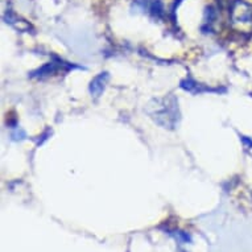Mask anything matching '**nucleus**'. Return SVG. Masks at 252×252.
I'll return each instance as SVG.
<instances>
[{
    "instance_id": "f257e3e1",
    "label": "nucleus",
    "mask_w": 252,
    "mask_h": 252,
    "mask_svg": "<svg viewBox=\"0 0 252 252\" xmlns=\"http://www.w3.org/2000/svg\"><path fill=\"white\" fill-rule=\"evenodd\" d=\"M153 103L155 106H151V107L155 111H149V114L152 115L155 122L162 126L164 128H174L180 116L176 98L173 95H169L161 99L153 100Z\"/></svg>"
},
{
    "instance_id": "f03ea898",
    "label": "nucleus",
    "mask_w": 252,
    "mask_h": 252,
    "mask_svg": "<svg viewBox=\"0 0 252 252\" xmlns=\"http://www.w3.org/2000/svg\"><path fill=\"white\" fill-rule=\"evenodd\" d=\"M228 16L234 28L240 32L252 31V5L244 0H234L228 7Z\"/></svg>"
},
{
    "instance_id": "7ed1b4c3",
    "label": "nucleus",
    "mask_w": 252,
    "mask_h": 252,
    "mask_svg": "<svg viewBox=\"0 0 252 252\" xmlns=\"http://www.w3.org/2000/svg\"><path fill=\"white\" fill-rule=\"evenodd\" d=\"M108 78H110V75H108V73H100L99 75H96L95 78L93 79L90 83V94L94 98H98V96L103 93L104 87H106V83H107Z\"/></svg>"
}]
</instances>
